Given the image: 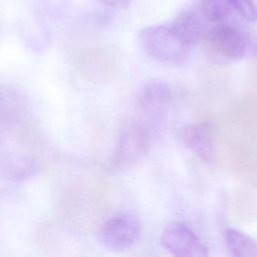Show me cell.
Here are the masks:
<instances>
[{
	"mask_svg": "<svg viewBox=\"0 0 257 257\" xmlns=\"http://www.w3.org/2000/svg\"><path fill=\"white\" fill-rule=\"evenodd\" d=\"M139 39L146 53L153 59L171 65H181L189 59L190 46L165 25H151L140 31Z\"/></svg>",
	"mask_w": 257,
	"mask_h": 257,
	"instance_id": "cell-1",
	"label": "cell"
},
{
	"mask_svg": "<svg viewBox=\"0 0 257 257\" xmlns=\"http://www.w3.org/2000/svg\"><path fill=\"white\" fill-rule=\"evenodd\" d=\"M151 138L148 128L141 122L130 120L120 127L110 159L115 171L132 168L143 159L150 148Z\"/></svg>",
	"mask_w": 257,
	"mask_h": 257,
	"instance_id": "cell-2",
	"label": "cell"
},
{
	"mask_svg": "<svg viewBox=\"0 0 257 257\" xmlns=\"http://www.w3.org/2000/svg\"><path fill=\"white\" fill-rule=\"evenodd\" d=\"M205 40L215 54L228 60L253 54L256 48L244 30L230 24H220L209 29Z\"/></svg>",
	"mask_w": 257,
	"mask_h": 257,
	"instance_id": "cell-3",
	"label": "cell"
},
{
	"mask_svg": "<svg viewBox=\"0 0 257 257\" xmlns=\"http://www.w3.org/2000/svg\"><path fill=\"white\" fill-rule=\"evenodd\" d=\"M140 234L141 223L135 216L117 214L101 224L97 237L103 247L113 251H121L134 245Z\"/></svg>",
	"mask_w": 257,
	"mask_h": 257,
	"instance_id": "cell-4",
	"label": "cell"
},
{
	"mask_svg": "<svg viewBox=\"0 0 257 257\" xmlns=\"http://www.w3.org/2000/svg\"><path fill=\"white\" fill-rule=\"evenodd\" d=\"M162 246L178 257L208 256L206 246L185 224L174 221L168 223L161 234Z\"/></svg>",
	"mask_w": 257,
	"mask_h": 257,
	"instance_id": "cell-5",
	"label": "cell"
},
{
	"mask_svg": "<svg viewBox=\"0 0 257 257\" xmlns=\"http://www.w3.org/2000/svg\"><path fill=\"white\" fill-rule=\"evenodd\" d=\"M172 101V90L168 83L159 80H149L142 88L139 104L141 110L151 119L160 120L168 111Z\"/></svg>",
	"mask_w": 257,
	"mask_h": 257,
	"instance_id": "cell-6",
	"label": "cell"
},
{
	"mask_svg": "<svg viewBox=\"0 0 257 257\" xmlns=\"http://www.w3.org/2000/svg\"><path fill=\"white\" fill-rule=\"evenodd\" d=\"M185 146L204 162H211L214 155L212 131L208 123L198 122L187 124L181 132Z\"/></svg>",
	"mask_w": 257,
	"mask_h": 257,
	"instance_id": "cell-7",
	"label": "cell"
},
{
	"mask_svg": "<svg viewBox=\"0 0 257 257\" xmlns=\"http://www.w3.org/2000/svg\"><path fill=\"white\" fill-rule=\"evenodd\" d=\"M205 18L194 10H185L178 14L172 29L176 35L187 45H195L205 39L209 29L205 24Z\"/></svg>",
	"mask_w": 257,
	"mask_h": 257,
	"instance_id": "cell-8",
	"label": "cell"
},
{
	"mask_svg": "<svg viewBox=\"0 0 257 257\" xmlns=\"http://www.w3.org/2000/svg\"><path fill=\"white\" fill-rule=\"evenodd\" d=\"M36 165L33 160L22 156H6L0 159V175L12 181L25 179L34 174Z\"/></svg>",
	"mask_w": 257,
	"mask_h": 257,
	"instance_id": "cell-9",
	"label": "cell"
},
{
	"mask_svg": "<svg viewBox=\"0 0 257 257\" xmlns=\"http://www.w3.org/2000/svg\"><path fill=\"white\" fill-rule=\"evenodd\" d=\"M224 238L232 256L257 257V242L249 235L235 229H228L224 233Z\"/></svg>",
	"mask_w": 257,
	"mask_h": 257,
	"instance_id": "cell-10",
	"label": "cell"
},
{
	"mask_svg": "<svg viewBox=\"0 0 257 257\" xmlns=\"http://www.w3.org/2000/svg\"><path fill=\"white\" fill-rule=\"evenodd\" d=\"M232 9L229 0H202L201 4V13L209 22H220L226 19Z\"/></svg>",
	"mask_w": 257,
	"mask_h": 257,
	"instance_id": "cell-11",
	"label": "cell"
},
{
	"mask_svg": "<svg viewBox=\"0 0 257 257\" xmlns=\"http://www.w3.org/2000/svg\"><path fill=\"white\" fill-rule=\"evenodd\" d=\"M18 109L19 99L17 95L8 89H0V126L11 120Z\"/></svg>",
	"mask_w": 257,
	"mask_h": 257,
	"instance_id": "cell-12",
	"label": "cell"
},
{
	"mask_svg": "<svg viewBox=\"0 0 257 257\" xmlns=\"http://www.w3.org/2000/svg\"><path fill=\"white\" fill-rule=\"evenodd\" d=\"M233 9L248 21L257 20V6L253 0H229Z\"/></svg>",
	"mask_w": 257,
	"mask_h": 257,
	"instance_id": "cell-13",
	"label": "cell"
},
{
	"mask_svg": "<svg viewBox=\"0 0 257 257\" xmlns=\"http://www.w3.org/2000/svg\"><path fill=\"white\" fill-rule=\"evenodd\" d=\"M104 5L114 9H124L128 7L134 0H99Z\"/></svg>",
	"mask_w": 257,
	"mask_h": 257,
	"instance_id": "cell-14",
	"label": "cell"
}]
</instances>
